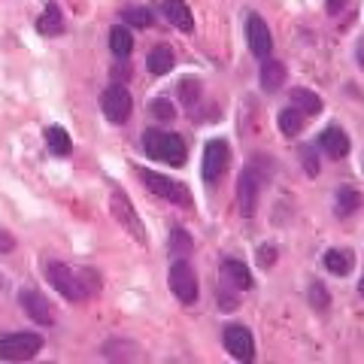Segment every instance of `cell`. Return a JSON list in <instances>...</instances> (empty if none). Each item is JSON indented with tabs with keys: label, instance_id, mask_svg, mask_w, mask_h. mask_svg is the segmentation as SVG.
Here are the masks:
<instances>
[{
	"label": "cell",
	"instance_id": "obj_1",
	"mask_svg": "<svg viewBox=\"0 0 364 364\" xmlns=\"http://www.w3.org/2000/svg\"><path fill=\"white\" fill-rule=\"evenodd\" d=\"M46 279L52 282V289L67 301H88L91 294L100 291V279L91 270H79L70 264H61V261H46Z\"/></svg>",
	"mask_w": 364,
	"mask_h": 364
},
{
	"label": "cell",
	"instance_id": "obj_2",
	"mask_svg": "<svg viewBox=\"0 0 364 364\" xmlns=\"http://www.w3.org/2000/svg\"><path fill=\"white\" fill-rule=\"evenodd\" d=\"M143 149L149 158L161 164H186V143H182L179 134H170V131H146L143 134Z\"/></svg>",
	"mask_w": 364,
	"mask_h": 364
},
{
	"label": "cell",
	"instance_id": "obj_3",
	"mask_svg": "<svg viewBox=\"0 0 364 364\" xmlns=\"http://www.w3.org/2000/svg\"><path fill=\"white\" fill-rule=\"evenodd\" d=\"M136 176H140V182L146 188L152 191V195L158 198H164L170 203H179V207H188L191 198H188V191L182 182H173L170 176H161V173H155V170H136Z\"/></svg>",
	"mask_w": 364,
	"mask_h": 364
},
{
	"label": "cell",
	"instance_id": "obj_4",
	"mask_svg": "<svg viewBox=\"0 0 364 364\" xmlns=\"http://www.w3.org/2000/svg\"><path fill=\"white\" fill-rule=\"evenodd\" d=\"M167 282H170V291H173L182 304H195L198 301V273L186 258H176L173 264H170Z\"/></svg>",
	"mask_w": 364,
	"mask_h": 364
},
{
	"label": "cell",
	"instance_id": "obj_5",
	"mask_svg": "<svg viewBox=\"0 0 364 364\" xmlns=\"http://www.w3.org/2000/svg\"><path fill=\"white\" fill-rule=\"evenodd\" d=\"M43 349V337L31 334V331H18V334H6L0 337V358L4 361H28Z\"/></svg>",
	"mask_w": 364,
	"mask_h": 364
},
{
	"label": "cell",
	"instance_id": "obj_6",
	"mask_svg": "<svg viewBox=\"0 0 364 364\" xmlns=\"http://www.w3.org/2000/svg\"><path fill=\"white\" fill-rule=\"evenodd\" d=\"M261 186H264V176L258 173L255 164H249L240 173V179H237V203H240V215H246V219H252L258 210Z\"/></svg>",
	"mask_w": 364,
	"mask_h": 364
},
{
	"label": "cell",
	"instance_id": "obj_7",
	"mask_svg": "<svg viewBox=\"0 0 364 364\" xmlns=\"http://www.w3.org/2000/svg\"><path fill=\"white\" fill-rule=\"evenodd\" d=\"M100 109L112 124H124L131 119V109H134V100H131V91L124 85H109L104 88L100 95Z\"/></svg>",
	"mask_w": 364,
	"mask_h": 364
},
{
	"label": "cell",
	"instance_id": "obj_8",
	"mask_svg": "<svg viewBox=\"0 0 364 364\" xmlns=\"http://www.w3.org/2000/svg\"><path fill=\"white\" fill-rule=\"evenodd\" d=\"M225 349L228 355H231L234 361H252L255 358V340L252 334H249V328L243 325H225Z\"/></svg>",
	"mask_w": 364,
	"mask_h": 364
},
{
	"label": "cell",
	"instance_id": "obj_9",
	"mask_svg": "<svg viewBox=\"0 0 364 364\" xmlns=\"http://www.w3.org/2000/svg\"><path fill=\"white\" fill-rule=\"evenodd\" d=\"M231 161V149H228L225 140H210L207 149H203V179L207 182H219Z\"/></svg>",
	"mask_w": 364,
	"mask_h": 364
},
{
	"label": "cell",
	"instance_id": "obj_10",
	"mask_svg": "<svg viewBox=\"0 0 364 364\" xmlns=\"http://www.w3.org/2000/svg\"><path fill=\"white\" fill-rule=\"evenodd\" d=\"M18 304H21V310H25L37 325H55V318H58L55 306L46 301L40 291H33V289H21L18 291Z\"/></svg>",
	"mask_w": 364,
	"mask_h": 364
},
{
	"label": "cell",
	"instance_id": "obj_11",
	"mask_svg": "<svg viewBox=\"0 0 364 364\" xmlns=\"http://www.w3.org/2000/svg\"><path fill=\"white\" fill-rule=\"evenodd\" d=\"M246 37H249V49H252L255 58H270L273 52V37H270V28L261 16H249L246 21Z\"/></svg>",
	"mask_w": 364,
	"mask_h": 364
},
{
	"label": "cell",
	"instance_id": "obj_12",
	"mask_svg": "<svg viewBox=\"0 0 364 364\" xmlns=\"http://www.w3.org/2000/svg\"><path fill=\"white\" fill-rule=\"evenodd\" d=\"M109 207H112V215L128 228V231L136 237L140 243H146V231H143V225H140V219H136V213H134V207H131V200H128V195L124 191H112V198H109Z\"/></svg>",
	"mask_w": 364,
	"mask_h": 364
},
{
	"label": "cell",
	"instance_id": "obj_13",
	"mask_svg": "<svg viewBox=\"0 0 364 364\" xmlns=\"http://www.w3.org/2000/svg\"><path fill=\"white\" fill-rule=\"evenodd\" d=\"M318 146H322L325 155L337 158V161L349 155V136H346L343 128H337V124H331V128H325L322 134H318Z\"/></svg>",
	"mask_w": 364,
	"mask_h": 364
},
{
	"label": "cell",
	"instance_id": "obj_14",
	"mask_svg": "<svg viewBox=\"0 0 364 364\" xmlns=\"http://www.w3.org/2000/svg\"><path fill=\"white\" fill-rule=\"evenodd\" d=\"M161 9H164V18H167L173 28H179L182 33H191V31H195V16H191V9H188L186 0H164Z\"/></svg>",
	"mask_w": 364,
	"mask_h": 364
},
{
	"label": "cell",
	"instance_id": "obj_15",
	"mask_svg": "<svg viewBox=\"0 0 364 364\" xmlns=\"http://www.w3.org/2000/svg\"><path fill=\"white\" fill-rule=\"evenodd\" d=\"M222 279L228 282V286H234L237 291L252 289V273H249V267L243 264V261H237V258L222 261Z\"/></svg>",
	"mask_w": 364,
	"mask_h": 364
},
{
	"label": "cell",
	"instance_id": "obj_16",
	"mask_svg": "<svg viewBox=\"0 0 364 364\" xmlns=\"http://www.w3.org/2000/svg\"><path fill=\"white\" fill-rule=\"evenodd\" d=\"M289 107L304 112V116H318V112H322V97H318L316 91H310V88H291Z\"/></svg>",
	"mask_w": 364,
	"mask_h": 364
},
{
	"label": "cell",
	"instance_id": "obj_17",
	"mask_svg": "<svg viewBox=\"0 0 364 364\" xmlns=\"http://www.w3.org/2000/svg\"><path fill=\"white\" fill-rule=\"evenodd\" d=\"M282 85H286V64L264 58V64H261V88L264 91H279Z\"/></svg>",
	"mask_w": 364,
	"mask_h": 364
},
{
	"label": "cell",
	"instance_id": "obj_18",
	"mask_svg": "<svg viewBox=\"0 0 364 364\" xmlns=\"http://www.w3.org/2000/svg\"><path fill=\"white\" fill-rule=\"evenodd\" d=\"M173 64H176V58H173V49H170V46H155L149 52V58H146V67H149V73H155V76L170 73Z\"/></svg>",
	"mask_w": 364,
	"mask_h": 364
},
{
	"label": "cell",
	"instance_id": "obj_19",
	"mask_svg": "<svg viewBox=\"0 0 364 364\" xmlns=\"http://www.w3.org/2000/svg\"><path fill=\"white\" fill-rule=\"evenodd\" d=\"M37 31L43 37H58V33H64V16L55 4H49L43 9V16L37 18Z\"/></svg>",
	"mask_w": 364,
	"mask_h": 364
},
{
	"label": "cell",
	"instance_id": "obj_20",
	"mask_svg": "<svg viewBox=\"0 0 364 364\" xmlns=\"http://www.w3.org/2000/svg\"><path fill=\"white\" fill-rule=\"evenodd\" d=\"M352 264H355V258H352L349 249H328L325 252V267L331 273H337V277H346L352 270Z\"/></svg>",
	"mask_w": 364,
	"mask_h": 364
},
{
	"label": "cell",
	"instance_id": "obj_21",
	"mask_svg": "<svg viewBox=\"0 0 364 364\" xmlns=\"http://www.w3.org/2000/svg\"><path fill=\"white\" fill-rule=\"evenodd\" d=\"M46 146H49V152H55V155H70V134H67L61 124H52V128H46Z\"/></svg>",
	"mask_w": 364,
	"mask_h": 364
},
{
	"label": "cell",
	"instance_id": "obj_22",
	"mask_svg": "<svg viewBox=\"0 0 364 364\" xmlns=\"http://www.w3.org/2000/svg\"><path fill=\"white\" fill-rule=\"evenodd\" d=\"M109 49H112V55H119V58H128V55L134 52V37H131V31L122 28V25L112 28V31H109Z\"/></svg>",
	"mask_w": 364,
	"mask_h": 364
},
{
	"label": "cell",
	"instance_id": "obj_23",
	"mask_svg": "<svg viewBox=\"0 0 364 364\" xmlns=\"http://www.w3.org/2000/svg\"><path fill=\"white\" fill-rule=\"evenodd\" d=\"M364 203V198H361V191H355V188H340L337 191V207H334V213L337 215H352L358 207Z\"/></svg>",
	"mask_w": 364,
	"mask_h": 364
},
{
	"label": "cell",
	"instance_id": "obj_24",
	"mask_svg": "<svg viewBox=\"0 0 364 364\" xmlns=\"http://www.w3.org/2000/svg\"><path fill=\"white\" fill-rule=\"evenodd\" d=\"M167 249H170V255L186 258L191 249H195V243H191L188 231H182V228H173V231H170V240H167Z\"/></svg>",
	"mask_w": 364,
	"mask_h": 364
},
{
	"label": "cell",
	"instance_id": "obj_25",
	"mask_svg": "<svg viewBox=\"0 0 364 364\" xmlns=\"http://www.w3.org/2000/svg\"><path fill=\"white\" fill-rule=\"evenodd\" d=\"M304 112H298L294 107H289V109H282L279 112V131L286 134V136H294V134H301L304 131Z\"/></svg>",
	"mask_w": 364,
	"mask_h": 364
},
{
	"label": "cell",
	"instance_id": "obj_26",
	"mask_svg": "<svg viewBox=\"0 0 364 364\" xmlns=\"http://www.w3.org/2000/svg\"><path fill=\"white\" fill-rule=\"evenodd\" d=\"M124 21H128V25H134V28H149L152 25V13L146 6H128L124 9Z\"/></svg>",
	"mask_w": 364,
	"mask_h": 364
},
{
	"label": "cell",
	"instance_id": "obj_27",
	"mask_svg": "<svg viewBox=\"0 0 364 364\" xmlns=\"http://www.w3.org/2000/svg\"><path fill=\"white\" fill-rule=\"evenodd\" d=\"M179 95H182V104L186 107H195V100L200 97V82H195V79L179 82Z\"/></svg>",
	"mask_w": 364,
	"mask_h": 364
},
{
	"label": "cell",
	"instance_id": "obj_28",
	"mask_svg": "<svg viewBox=\"0 0 364 364\" xmlns=\"http://www.w3.org/2000/svg\"><path fill=\"white\" fill-rule=\"evenodd\" d=\"M215 298H219V306L222 310H237V294L234 291H228V282L225 279H219V286H215Z\"/></svg>",
	"mask_w": 364,
	"mask_h": 364
},
{
	"label": "cell",
	"instance_id": "obj_29",
	"mask_svg": "<svg viewBox=\"0 0 364 364\" xmlns=\"http://www.w3.org/2000/svg\"><path fill=\"white\" fill-rule=\"evenodd\" d=\"M152 116L161 119V122H170V119L176 116V109H173V104H170L167 97H155L152 100Z\"/></svg>",
	"mask_w": 364,
	"mask_h": 364
},
{
	"label": "cell",
	"instance_id": "obj_30",
	"mask_svg": "<svg viewBox=\"0 0 364 364\" xmlns=\"http://www.w3.org/2000/svg\"><path fill=\"white\" fill-rule=\"evenodd\" d=\"M310 301L313 306H318V310H328V304H331V298H328V291L322 282H316V286H310Z\"/></svg>",
	"mask_w": 364,
	"mask_h": 364
},
{
	"label": "cell",
	"instance_id": "obj_31",
	"mask_svg": "<svg viewBox=\"0 0 364 364\" xmlns=\"http://www.w3.org/2000/svg\"><path fill=\"white\" fill-rule=\"evenodd\" d=\"M301 161H304V167H306V173L310 176L318 173V161L313 158V146H301Z\"/></svg>",
	"mask_w": 364,
	"mask_h": 364
},
{
	"label": "cell",
	"instance_id": "obj_32",
	"mask_svg": "<svg viewBox=\"0 0 364 364\" xmlns=\"http://www.w3.org/2000/svg\"><path fill=\"white\" fill-rule=\"evenodd\" d=\"M273 258H277V249H273V246H261V249H258V264H261V267H270Z\"/></svg>",
	"mask_w": 364,
	"mask_h": 364
},
{
	"label": "cell",
	"instance_id": "obj_33",
	"mask_svg": "<svg viewBox=\"0 0 364 364\" xmlns=\"http://www.w3.org/2000/svg\"><path fill=\"white\" fill-rule=\"evenodd\" d=\"M13 249H16V237L6 228H0V252H13Z\"/></svg>",
	"mask_w": 364,
	"mask_h": 364
},
{
	"label": "cell",
	"instance_id": "obj_34",
	"mask_svg": "<svg viewBox=\"0 0 364 364\" xmlns=\"http://www.w3.org/2000/svg\"><path fill=\"white\" fill-rule=\"evenodd\" d=\"M349 0H325V6H328V13H343Z\"/></svg>",
	"mask_w": 364,
	"mask_h": 364
},
{
	"label": "cell",
	"instance_id": "obj_35",
	"mask_svg": "<svg viewBox=\"0 0 364 364\" xmlns=\"http://www.w3.org/2000/svg\"><path fill=\"white\" fill-rule=\"evenodd\" d=\"M0 282H4V279H0Z\"/></svg>",
	"mask_w": 364,
	"mask_h": 364
}]
</instances>
